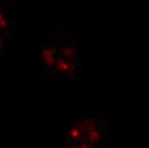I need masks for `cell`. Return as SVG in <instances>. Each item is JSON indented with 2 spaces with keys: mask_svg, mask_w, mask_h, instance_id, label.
I'll return each mask as SVG.
<instances>
[{
  "mask_svg": "<svg viewBox=\"0 0 149 148\" xmlns=\"http://www.w3.org/2000/svg\"><path fill=\"white\" fill-rule=\"evenodd\" d=\"M0 49H1V40H0Z\"/></svg>",
  "mask_w": 149,
  "mask_h": 148,
  "instance_id": "obj_1",
  "label": "cell"
}]
</instances>
